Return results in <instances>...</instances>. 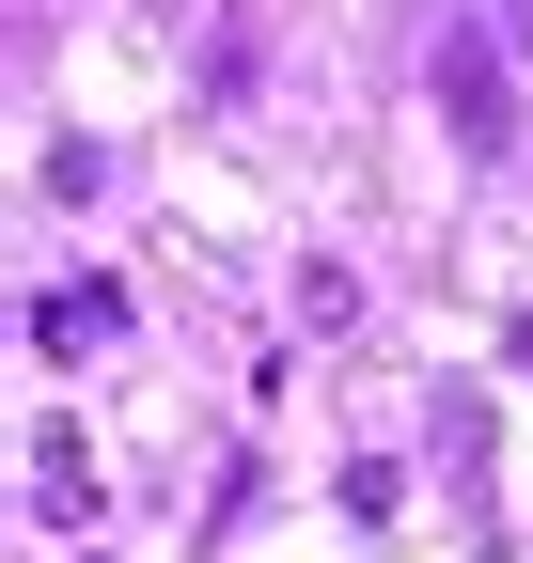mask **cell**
<instances>
[{
  "label": "cell",
  "mask_w": 533,
  "mask_h": 563,
  "mask_svg": "<svg viewBox=\"0 0 533 563\" xmlns=\"http://www.w3.org/2000/svg\"><path fill=\"white\" fill-rule=\"evenodd\" d=\"M502 63H518L502 32H439V47H424V95H439V125H455V157H471V173L518 157V79H502Z\"/></svg>",
  "instance_id": "obj_1"
},
{
  "label": "cell",
  "mask_w": 533,
  "mask_h": 563,
  "mask_svg": "<svg viewBox=\"0 0 533 563\" xmlns=\"http://www.w3.org/2000/svg\"><path fill=\"white\" fill-rule=\"evenodd\" d=\"M32 501H47V517H95V454H79V439H63V422H47V439H32Z\"/></svg>",
  "instance_id": "obj_3"
},
{
  "label": "cell",
  "mask_w": 533,
  "mask_h": 563,
  "mask_svg": "<svg viewBox=\"0 0 533 563\" xmlns=\"http://www.w3.org/2000/svg\"><path fill=\"white\" fill-rule=\"evenodd\" d=\"M487 32H502V47H518V63H533V0H487Z\"/></svg>",
  "instance_id": "obj_4"
},
{
  "label": "cell",
  "mask_w": 533,
  "mask_h": 563,
  "mask_svg": "<svg viewBox=\"0 0 533 563\" xmlns=\"http://www.w3.org/2000/svg\"><path fill=\"white\" fill-rule=\"evenodd\" d=\"M110 329H126L110 282H47V298H32V344H47V361H79V344H110Z\"/></svg>",
  "instance_id": "obj_2"
}]
</instances>
